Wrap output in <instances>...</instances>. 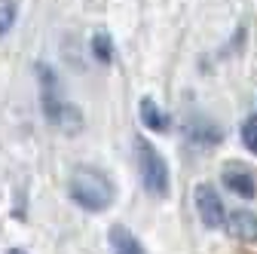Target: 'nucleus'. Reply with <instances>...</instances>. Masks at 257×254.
Masks as SVG:
<instances>
[{
	"mask_svg": "<svg viewBox=\"0 0 257 254\" xmlns=\"http://www.w3.org/2000/svg\"><path fill=\"white\" fill-rule=\"evenodd\" d=\"M135 153H138V172H141V181L147 187V193L153 196H166L169 193V166L166 160L156 153V147L147 141V138H135Z\"/></svg>",
	"mask_w": 257,
	"mask_h": 254,
	"instance_id": "2",
	"label": "nucleus"
},
{
	"mask_svg": "<svg viewBox=\"0 0 257 254\" xmlns=\"http://www.w3.org/2000/svg\"><path fill=\"white\" fill-rule=\"evenodd\" d=\"M92 52H95V58H98V61H104V65H107V61L113 58V43H110V37H107V34H95V37H92Z\"/></svg>",
	"mask_w": 257,
	"mask_h": 254,
	"instance_id": "8",
	"label": "nucleus"
},
{
	"mask_svg": "<svg viewBox=\"0 0 257 254\" xmlns=\"http://www.w3.org/2000/svg\"><path fill=\"white\" fill-rule=\"evenodd\" d=\"M13 22H16V4L13 0H4V4H0V37L13 28Z\"/></svg>",
	"mask_w": 257,
	"mask_h": 254,
	"instance_id": "10",
	"label": "nucleus"
},
{
	"mask_svg": "<svg viewBox=\"0 0 257 254\" xmlns=\"http://www.w3.org/2000/svg\"><path fill=\"white\" fill-rule=\"evenodd\" d=\"M110 251L113 254H144V245L128 233L125 227H110Z\"/></svg>",
	"mask_w": 257,
	"mask_h": 254,
	"instance_id": "6",
	"label": "nucleus"
},
{
	"mask_svg": "<svg viewBox=\"0 0 257 254\" xmlns=\"http://www.w3.org/2000/svg\"><path fill=\"white\" fill-rule=\"evenodd\" d=\"M71 199L89 211H104L110 202H113V187L110 181L101 175V172H95V169H74L71 172Z\"/></svg>",
	"mask_w": 257,
	"mask_h": 254,
	"instance_id": "1",
	"label": "nucleus"
},
{
	"mask_svg": "<svg viewBox=\"0 0 257 254\" xmlns=\"http://www.w3.org/2000/svg\"><path fill=\"white\" fill-rule=\"evenodd\" d=\"M196 211L202 217V224L208 230H217L223 227V220H227V211H223V202L217 196V190L211 184H199L196 187Z\"/></svg>",
	"mask_w": 257,
	"mask_h": 254,
	"instance_id": "3",
	"label": "nucleus"
},
{
	"mask_svg": "<svg viewBox=\"0 0 257 254\" xmlns=\"http://www.w3.org/2000/svg\"><path fill=\"white\" fill-rule=\"evenodd\" d=\"M141 122L153 132H166L169 129V116L163 113V107H156L153 98H144L141 101Z\"/></svg>",
	"mask_w": 257,
	"mask_h": 254,
	"instance_id": "7",
	"label": "nucleus"
},
{
	"mask_svg": "<svg viewBox=\"0 0 257 254\" xmlns=\"http://www.w3.org/2000/svg\"><path fill=\"white\" fill-rule=\"evenodd\" d=\"M223 224L230 227V233L239 239V242H248V245H254L257 242V214H251V211H245V208H239V211H233Z\"/></svg>",
	"mask_w": 257,
	"mask_h": 254,
	"instance_id": "4",
	"label": "nucleus"
},
{
	"mask_svg": "<svg viewBox=\"0 0 257 254\" xmlns=\"http://www.w3.org/2000/svg\"><path fill=\"white\" fill-rule=\"evenodd\" d=\"M10 254H25V251H19V248H16V251H10Z\"/></svg>",
	"mask_w": 257,
	"mask_h": 254,
	"instance_id": "11",
	"label": "nucleus"
},
{
	"mask_svg": "<svg viewBox=\"0 0 257 254\" xmlns=\"http://www.w3.org/2000/svg\"><path fill=\"white\" fill-rule=\"evenodd\" d=\"M223 184H227L236 196H242V199H254L257 196V184H254V178L245 169L227 166V169H223Z\"/></svg>",
	"mask_w": 257,
	"mask_h": 254,
	"instance_id": "5",
	"label": "nucleus"
},
{
	"mask_svg": "<svg viewBox=\"0 0 257 254\" xmlns=\"http://www.w3.org/2000/svg\"><path fill=\"white\" fill-rule=\"evenodd\" d=\"M242 141H245V147L251 153H257V113L245 119V125H242Z\"/></svg>",
	"mask_w": 257,
	"mask_h": 254,
	"instance_id": "9",
	"label": "nucleus"
}]
</instances>
